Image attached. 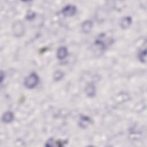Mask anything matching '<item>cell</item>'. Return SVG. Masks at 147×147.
<instances>
[{"label":"cell","instance_id":"6da1fadb","mask_svg":"<svg viewBox=\"0 0 147 147\" xmlns=\"http://www.w3.org/2000/svg\"><path fill=\"white\" fill-rule=\"evenodd\" d=\"M39 82V78L35 72H32L24 80L25 86L29 89H32L37 86Z\"/></svg>","mask_w":147,"mask_h":147},{"label":"cell","instance_id":"7a4b0ae2","mask_svg":"<svg viewBox=\"0 0 147 147\" xmlns=\"http://www.w3.org/2000/svg\"><path fill=\"white\" fill-rule=\"evenodd\" d=\"M76 11V8L75 6L68 5L66 6H65L61 12L63 14L65 17H71L74 16Z\"/></svg>","mask_w":147,"mask_h":147},{"label":"cell","instance_id":"3957f363","mask_svg":"<svg viewBox=\"0 0 147 147\" xmlns=\"http://www.w3.org/2000/svg\"><path fill=\"white\" fill-rule=\"evenodd\" d=\"M24 25L20 21L16 23L14 26V35L16 36H21L23 34L24 32Z\"/></svg>","mask_w":147,"mask_h":147},{"label":"cell","instance_id":"277c9868","mask_svg":"<svg viewBox=\"0 0 147 147\" xmlns=\"http://www.w3.org/2000/svg\"><path fill=\"white\" fill-rule=\"evenodd\" d=\"M92 22L90 20H87L84 21L82 25V31L85 33H89L92 28Z\"/></svg>","mask_w":147,"mask_h":147},{"label":"cell","instance_id":"5b68a950","mask_svg":"<svg viewBox=\"0 0 147 147\" xmlns=\"http://www.w3.org/2000/svg\"><path fill=\"white\" fill-rule=\"evenodd\" d=\"M67 49L64 47H61L57 49V57L59 59H63L67 56Z\"/></svg>","mask_w":147,"mask_h":147},{"label":"cell","instance_id":"8992f818","mask_svg":"<svg viewBox=\"0 0 147 147\" xmlns=\"http://www.w3.org/2000/svg\"><path fill=\"white\" fill-rule=\"evenodd\" d=\"M2 119L5 123H10L14 119V114L10 111L6 112L3 114Z\"/></svg>","mask_w":147,"mask_h":147},{"label":"cell","instance_id":"52a82bcc","mask_svg":"<svg viewBox=\"0 0 147 147\" xmlns=\"http://www.w3.org/2000/svg\"><path fill=\"white\" fill-rule=\"evenodd\" d=\"M96 88L93 84H89L86 88V92L88 96L92 97L95 94Z\"/></svg>","mask_w":147,"mask_h":147},{"label":"cell","instance_id":"ba28073f","mask_svg":"<svg viewBox=\"0 0 147 147\" xmlns=\"http://www.w3.org/2000/svg\"><path fill=\"white\" fill-rule=\"evenodd\" d=\"M131 24V18L130 17H125L123 18L120 23L121 26L123 29H126L130 26Z\"/></svg>","mask_w":147,"mask_h":147},{"label":"cell","instance_id":"9c48e42d","mask_svg":"<svg viewBox=\"0 0 147 147\" xmlns=\"http://www.w3.org/2000/svg\"><path fill=\"white\" fill-rule=\"evenodd\" d=\"M90 119L86 116H82L79 121V125L82 128H86L90 123Z\"/></svg>","mask_w":147,"mask_h":147},{"label":"cell","instance_id":"30bf717a","mask_svg":"<svg viewBox=\"0 0 147 147\" xmlns=\"http://www.w3.org/2000/svg\"><path fill=\"white\" fill-rule=\"evenodd\" d=\"M138 59L142 63H146V49L142 50L139 53Z\"/></svg>","mask_w":147,"mask_h":147},{"label":"cell","instance_id":"8fae6325","mask_svg":"<svg viewBox=\"0 0 147 147\" xmlns=\"http://www.w3.org/2000/svg\"><path fill=\"white\" fill-rule=\"evenodd\" d=\"M64 76V72L61 71H56L53 75L54 80L56 81H59L61 80Z\"/></svg>","mask_w":147,"mask_h":147},{"label":"cell","instance_id":"7c38bea8","mask_svg":"<svg viewBox=\"0 0 147 147\" xmlns=\"http://www.w3.org/2000/svg\"><path fill=\"white\" fill-rule=\"evenodd\" d=\"M35 17V14L34 13L32 12V11H29L26 16V19L29 20H33Z\"/></svg>","mask_w":147,"mask_h":147},{"label":"cell","instance_id":"4fadbf2b","mask_svg":"<svg viewBox=\"0 0 147 147\" xmlns=\"http://www.w3.org/2000/svg\"><path fill=\"white\" fill-rule=\"evenodd\" d=\"M45 145L47 146H55V141H54L53 138L49 139L47 142V144H45Z\"/></svg>","mask_w":147,"mask_h":147}]
</instances>
